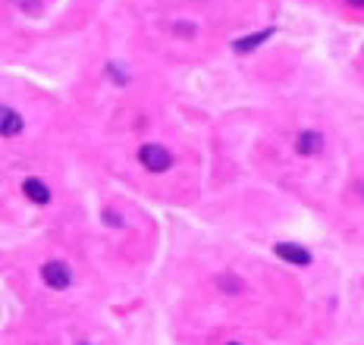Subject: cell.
<instances>
[{
    "mask_svg": "<svg viewBox=\"0 0 364 345\" xmlns=\"http://www.w3.org/2000/svg\"><path fill=\"white\" fill-rule=\"evenodd\" d=\"M138 160L148 173H167L173 167V154L164 145H141L138 148Z\"/></svg>",
    "mask_w": 364,
    "mask_h": 345,
    "instance_id": "cell-1",
    "label": "cell"
},
{
    "mask_svg": "<svg viewBox=\"0 0 364 345\" xmlns=\"http://www.w3.org/2000/svg\"><path fill=\"white\" fill-rule=\"evenodd\" d=\"M41 280L51 289H70L72 286V270H70V263H63V261H51V263L41 267Z\"/></svg>",
    "mask_w": 364,
    "mask_h": 345,
    "instance_id": "cell-2",
    "label": "cell"
},
{
    "mask_svg": "<svg viewBox=\"0 0 364 345\" xmlns=\"http://www.w3.org/2000/svg\"><path fill=\"white\" fill-rule=\"evenodd\" d=\"M25 129V119L19 117L13 107L0 104V135H6V138H13V135H19Z\"/></svg>",
    "mask_w": 364,
    "mask_h": 345,
    "instance_id": "cell-3",
    "label": "cell"
},
{
    "mask_svg": "<svg viewBox=\"0 0 364 345\" xmlns=\"http://www.w3.org/2000/svg\"><path fill=\"white\" fill-rule=\"evenodd\" d=\"M276 258H282V261H289V263H299V267H305V263L311 261V254H308L301 245H292V242H280V245H276Z\"/></svg>",
    "mask_w": 364,
    "mask_h": 345,
    "instance_id": "cell-4",
    "label": "cell"
},
{
    "mask_svg": "<svg viewBox=\"0 0 364 345\" xmlns=\"http://www.w3.org/2000/svg\"><path fill=\"white\" fill-rule=\"evenodd\" d=\"M320 148H323V135H320V132H311V129H308V132H301L299 138H295V151L305 154V157H314Z\"/></svg>",
    "mask_w": 364,
    "mask_h": 345,
    "instance_id": "cell-5",
    "label": "cell"
},
{
    "mask_svg": "<svg viewBox=\"0 0 364 345\" xmlns=\"http://www.w3.org/2000/svg\"><path fill=\"white\" fill-rule=\"evenodd\" d=\"M22 192H25V198H32L35 204H51V188H47L41 179H25Z\"/></svg>",
    "mask_w": 364,
    "mask_h": 345,
    "instance_id": "cell-6",
    "label": "cell"
},
{
    "mask_svg": "<svg viewBox=\"0 0 364 345\" xmlns=\"http://www.w3.org/2000/svg\"><path fill=\"white\" fill-rule=\"evenodd\" d=\"M217 286H220V289H223V292H229V295H239V292H242V289H245V286H242V280H235V276H233V273L220 276V280H217Z\"/></svg>",
    "mask_w": 364,
    "mask_h": 345,
    "instance_id": "cell-7",
    "label": "cell"
},
{
    "mask_svg": "<svg viewBox=\"0 0 364 345\" xmlns=\"http://www.w3.org/2000/svg\"><path fill=\"white\" fill-rule=\"evenodd\" d=\"M267 38H271V29H267V32H261V35H254V38H242V41H235V51H239V53L254 51V44L267 41Z\"/></svg>",
    "mask_w": 364,
    "mask_h": 345,
    "instance_id": "cell-8",
    "label": "cell"
},
{
    "mask_svg": "<svg viewBox=\"0 0 364 345\" xmlns=\"http://www.w3.org/2000/svg\"><path fill=\"white\" fill-rule=\"evenodd\" d=\"M349 4H352V6H361V10H364V0H349Z\"/></svg>",
    "mask_w": 364,
    "mask_h": 345,
    "instance_id": "cell-9",
    "label": "cell"
},
{
    "mask_svg": "<svg viewBox=\"0 0 364 345\" xmlns=\"http://www.w3.org/2000/svg\"><path fill=\"white\" fill-rule=\"evenodd\" d=\"M76 345H91V342H76Z\"/></svg>",
    "mask_w": 364,
    "mask_h": 345,
    "instance_id": "cell-10",
    "label": "cell"
},
{
    "mask_svg": "<svg viewBox=\"0 0 364 345\" xmlns=\"http://www.w3.org/2000/svg\"><path fill=\"white\" fill-rule=\"evenodd\" d=\"M233 345H235V342H233Z\"/></svg>",
    "mask_w": 364,
    "mask_h": 345,
    "instance_id": "cell-11",
    "label": "cell"
}]
</instances>
